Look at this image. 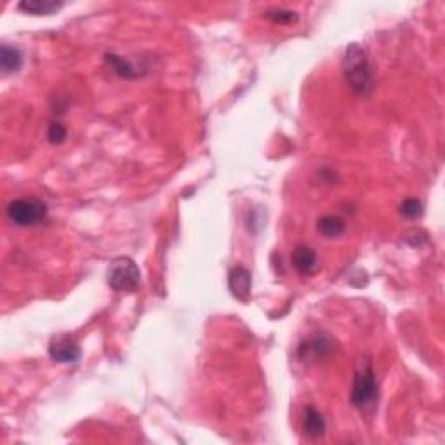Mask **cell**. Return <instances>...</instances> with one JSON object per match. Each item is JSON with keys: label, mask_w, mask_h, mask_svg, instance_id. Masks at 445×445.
I'll return each instance as SVG.
<instances>
[{"label": "cell", "mask_w": 445, "mask_h": 445, "mask_svg": "<svg viewBox=\"0 0 445 445\" xmlns=\"http://www.w3.org/2000/svg\"><path fill=\"white\" fill-rule=\"evenodd\" d=\"M343 75L350 89L358 96H367L374 87L367 52L362 45L350 44L344 49Z\"/></svg>", "instance_id": "obj_1"}, {"label": "cell", "mask_w": 445, "mask_h": 445, "mask_svg": "<svg viewBox=\"0 0 445 445\" xmlns=\"http://www.w3.org/2000/svg\"><path fill=\"white\" fill-rule=\"evenodd\" d=\"M378 381H375L374 369L369 360H360L357 365L353 378V386H351V403L355 409L362 412H371L378 405Z\"/></svg>", "instance_id": "obj_2"}, {"label": "cell", "mask_w": 445, "mask_h": 445, "mask_svg": "<svg viewBox=\"0 0 445 445\" xmlns=\"http://www.w3.org/2000/svg\"><path fill=\"white\" fill-rule=\"evenodd\" d=\"M106 280L113 291L132 292L141 285V271L131 257H115L108 266Z\"/></svg>", "instance_id": "obj_3"}, {"label": "cell", "mask_w": 445, "mask_h": 445, "mask_svg": "<svg viewBox=\"0 0 445 445\" xmlns=\"http://www.w3.org/2000/svg\"><path fill=\"white\" fill-rule=\"evenodd\" d=\"M6 214L16 226H35L47 218V205L33 197L16 198L7 205Z\"/></svg>", "instance_id": "obj_4"}, {"label": "cell", "mask_w": 445, "mask_h": 445, "mask_svg": "<svg viewBox=\"0 0 445 445\" xmlns=\"http://www.w3.org/2000/svg\"><path fill=\"white\" fill-rule=\"evenodd\" d=\"M49 357L59 364H73L80 358V346L68 334H59L49 343Z\"/></svg>", "instance_id": "obj_5"}, {"label": "cell", "mask_w": 445, "mask_h": 445, "mask_svg": "<svg viewBox=\"0 0 445 445\" xmlns=\"http://www.w3.org/2000/svg\"><path fill=\"white\" fill-rule=\"evenodd\" d=\"M228 287L238 301H249L250 289H252V275H250V271L243 266L232 268L228 273Z\"/></svg>", "instance_id": "obj_6"}, {"label": "cell", "mask_w": 445, "mask_h": 445, "mask_svg": "<svg viewBox=\"0 0 445 445\" xmlns=\"http://www.w3.org/2000/svg\"><path fill=\"white\" fill-rule=\"evenodd\" d=\"M291 259L292 266L296 268L299 275H312L318 268V256H316V252L312 247L305 245V243L296 245V249L292 250Z\"/></svg>", "instance_id": "obj_7"}, {"label": "cell", "mask_w": 445, "mask_h": 445, "mask_svg": "<svg viewBox=\"0 0 445 445\" xmlns=\"http://www.w3.org/2000/svg\"><path fill=\"white\" fill-rule=\"evenodd\" d=\"M104 61H106V65L113 70L115 75H118L120 79H139V76L146 72L145 68H138L134 63H131L125 58H120L118 54H106L104 56Z\"/></svg>", "instance_id": "obj_8"}, {"label": "cell", "mask_w": 445, "mask_h": 445, "mask_svg": "<svg viewBox=\"0 0 445 445\" xmlns=\"http://www.w3.org/2000/svg\"><path fill=\"white\" fill-rule=\"evenodd\" d=\"M302 431L309 438H320L325 435V419L313 405H308L302 412Z\"/></svg>", "instance_id": "obj_9"}, {"label": "cell", "mask_w": 445, "mask_h": 445, "mask_svg": "<svg viewBox=\"0 0 445 445\" xmlns=\"http://www.w3.org/2000/svg\"><path fill=\"white\" fill-rule=\"evenodd\" d=\"M61 7L63 2H56V0H21L17 9L33 16H49L58 13Z\"/></svg>", "instance_id": "obj_10"}, {"label": "cell", "mask_w": 445, "mask_h": 445, "mask_svg": "<svg viewBox=\"0 0 445 445\" xmlns=\"http://www.w3.org/2000/svg\"><path fill=\"white\" fill-rule=\"evenodd\" d=\"M23 66V54L17 47L14 45H7L3 44L0 47V68L6 75H10V73H17Z\"/></svg>", "instance_id": "obj_11"}, {"label": "cell", "mask_w": 445, "mask_h": 445, "mask_svg": "<svg viewBox=\"0 0 445 445\" xmlns=\"http://www.w3.org/2000/svg\"><path fill=\"white\" fill-rule=\"evenodd\" d=\"M344 228H346V225H344V221L339 216L327 214L318 218V221H316V229L325 238H337V236L343 235Z\"/></svg>", "instance_id": "obj_12"}, {"label": "cell", "mask_w": 445, "mask_h": 445, "mask_svg": "<svg viewBox=\"0 0 445 445\" xmlns=\"http://www.w3.org/2000/svg\"><path fill=\"white\" fill-rule=\"evenodd\" d=\"M301 351H306L315 358H322L330 351V341L325 336H315L309 343H306V348H301Z\"/></svg>", "instance_id": "obj_13"}, {"label": "cell", "mask_w": 445, "mask_h": 445, "mask_svg": "<svg viewBox=\"0 0 445 445\" xmlns=\"http://www.w3.org/2000/svg\"><path fill=\"white\" fill-rule=\"evenodd\" d=\"M263 14L275 24H292L299 19V14L289 9H270Z\"/></svg>", "instance_id": "obj_14"}, {"label": "cell", "mask_w": 445, "mask_h": 445, "mask_svg": "<svg viewBox=\"0 0 445 445\" xmlns=\"http://www.w3.org/2000/svg\"><path fill=\"white\" fill-rule=\"evenodd\" d=\"M400 214L405 216V218L414 219V218H419L423 214V204L416 198H405V200L400 204Z\"/></svg>", "instance_id": "obj_15"}, {"label": "cell", "mask_w": 445, "mask_h": 445, "mask_svg": "<svg viewBox=\"0 0 445 445\" xmlns=\"http://www.w3.org/2000/svg\"><path fill=\"white\" fill-rule=\"evenodd\" d=\"M66 136H68V131H66V127L61 124V122L54 120L49 124L47 139L52 143V145H61V143L66 139Z\"/></svg>", "instance_id": "obj_16"}]
</instances>
